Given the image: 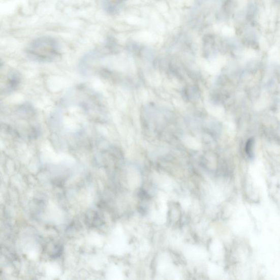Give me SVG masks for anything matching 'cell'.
Returning <instances> with one entry per match:
<instances>
[{
	"instance_id": "obj_1",
	"label": "cell",
	"mask_w": 280,
	"mask_h": 280,
	"mask_svg": "<svg viewBox=\"0 0 280 280\" xmlns=\"http://www.w3.org/2000/svg\"><path fill=\"white\" fill-rule=\"evenodd\" d=\"M31 59L42 62L55 60L60 55L56 41L51 38L43 37L35 40L27 48Z\"/></svg>"
},
{
	"instance_id": "obj_2",
	"label": "cell",
	"mask_w": 280,
	"mask_h": 280,
	"mask_svg": "<svg viewBox=\"0 0 280 280\" xmlns=\"http://www.w3.org/2000/svg\"><path fill=\"white\" fill-rule=\"evenodd\" d=\"M126 0H103L104 10L109 13H117L123 6Z\"/></svg>"
}]
</instances>
